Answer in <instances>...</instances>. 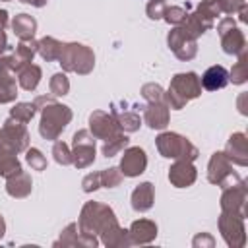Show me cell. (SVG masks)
I'll use <instances>...</instances> for the list:
<instances>
[{
	"instance_id": "cell-46",
	"label": "cell",
	"mask_w": 248,
	"mask_h": 248,
	"mask_svg": "<svg viewBox=\"0 0 248 248\" xmlns=\"http://www.w3.org/2000/svg\"><path fill=\"white\" fill-rule=\"evenodd\" d=\"M4 232H6V221H4V217L0 215V238L4 236Z\"/></svg>"
},
{
	"instance_id": "cell-13",
	"label": "cell",
	"mask_w": 248,
	"mask_h": 248,
	"mask_svg": "<svg viewBox=\"0 0 248 248\" xmlns=\"http://www.w3.org/2000/svg\"><path fill=\"white\" fill-rule=\"evenodd\" d=\"M0 138L16 151V153H21L29 147V132L25 128L23 122H17L14 120L12 116L4 122V126L0 128Z\"/></svg>"
},
{
	"instance_id": "cell-23",
	"label": "cell",
	"mask_w": 248,
	"mask_h": 248,
	"mask_svg": "<svg viewBox=\"0 0 248 248\" xmlns=\"http://www.w3.org/2000/svg\"><path fill=\"white\" fill-rule=\"evenodd\" d=\"M200 83H202V87L207 89V91L223 89V87L229 83V72H227L223 66L215 64V66H211V68H207V70L203 72Z\"/></svg>"
},
{
	"instance_id": "cell-39",
	"label": "cell",
	"mask_w": 248,
	"mask_h": 248,
	"mask_svg": "<svg viewBox=\"0 0 248 248\" xmlns=\"http://www.w3.org/2000/svg\"><path fill=\"white\" fill-rule=\"evenodd\" d=\"M167 6H169V4H167L165 0H151V2L147 4L145 12H147V16H149L151 19H161Z\"/></svg>"
},
{
	"instance_id": "cell-19",
	"label": "cell",
	"mask_w": 248,
	"mask_h": 248,
	"mask_svg": "<svg viewBox=\"0 0 248 248\" xmlns=\"http://www.w3.org/2000/svg\"><path fill=\"white\" fill-rule=\"evenodd\" d=\"M225 155L229 157L231 163H236L240 167L248 165V140L242 132H236L229 138L227 147H225Z\"/></svg>"
},
{
	"instance_id": "cell-22",
	"label": "cell",
	"mask_w": 248,
	"mask_h": 248,
	"mask_svg": "<svg viewBox=\"0 0 248 248\" xmlns=\"http://www.w3.org/2000/svg\"><path fill=\"white\" fill-rule=\"evenodd\" d=\"M17 97V83H16V72L0 60V103H12Z\"/></svg>"
},
{
	"instance_id": "cell-31",
	"label": "cell",
	"mask_w": 248,
	"mask_h": 248,
	"mask_svg": "<svg viewBox=\"0 0 248 248\" xmlns=\"http://www.w3.org/2000/svg\"><path fill=\"white\" fill-rule=\"evenodd\" d=\"M128 143H130V140H128V136L122 132V134H118V136H114V138H110V140L105 141V145H103V155H105V157H114L116 153H120L122 149H126Z\"/></svg>"
},
{
	"instance_id": "cell-29",
	"label": "cell",
	"mask_w": 248,
	"mask_h": 248,
	"mask_svg": "<svg viewBox=\"0 0 248 248\" xmlns=\"http://www.w3.org/2000/svg\"><path fill=\"white\" fill-rule=\"evenodd\" d=\"M37 52H39L46 62L58 60V56H60V52H62V43L56 41L54 37H43V39L37 43Z\"/></svg>"
},
{
	"instance_id": "cell-41",
	"label": "cell",
	"mask_w": 248,
	"mask_h": 248,
	"mask_svg": "<svg viewBox=\"0 0 248 248\" xmlns=\"http://www.w3.org/2000/svg\"><path fill=\"white\" fill-rule=\"evenodd\" d=\"M81 186H83V192H93V190L101 188V172H89L83 178Z\"/></svg>"
},
{
	"instance_id": "cell-15",
	"label": "cell",
	"mask_w": 248,
	"mask_h": 248,
	"mask_svg": "<svg viewBox=\"0 0 248 248\" xmlns=\"http://www.w3.org/2000/svg\"><path fill=\"white\" fill-rule=\"evenodd\" d=\"M35 54H37V41L29 39V41H19V45L16 46V50H14L12 54L0 58V60H4V62L17 74L23 66H27V64L33 62V56H35Z\"/></svg>"
},
{
	"instance_id": "cell-10",
	"label": "cell",
	"mask_w": 248,
	"mask_h": 248,
	"mask_svg": "<svg viewBox=\"0 0 248 248\" xmlns=\"http://www.w3.org/2000/svg\"><path fill=\"white\" fill-rule=\"evenodd\" d=\"M217 31L221 35V46L227 54H242L246 50V39L244 33L236 27L232 17H223L217 25Z\"/></svg>"
},
{
	"instance_id": "cell-26",
	"label": "cell",
	"mask_w": 248,
	"mask_h": 248,
	"mask_svg": "<svg viewBox=\"0 0 248 248\" xmlns=\"http://www.w3.org/2000/svg\"><path fill=\"white\" fill-rule=\"evenodd\" d=\"M153 200H155V194H153V184L151 182H141L132 192V207L140 213L151 209Z\"/></svg>"
},
{
	"instance_id": "cell-21",
	"label": "cell",
	"mask_w": 248,
	"mask_h": 248,
	"mask_svg": "<svg viewBox=\"0 0 248 248\" xmlns=\"http://www.w3.org/2000/svg\"><path fill=\"white\" fill-rule=\"evenodd\" d=\"M128 236L132 244H149L157 236V225L149 219H138L128 229Z\"/></svg>"
},
{
	"instance_id": "cell-1",
	"label": "cell",
	"mask_w": 248,
	"mask_h": 248,
	"mask_svg": "<svg viewBox=\"0 0 248 248\" xmlns=\"http://www.w3.org/2000/svg\"><path fill=\"white\" fill-rule=\"evenodd\" d=\"M78 229L83 234H101V240L108 248H120V246H130V236L128 231L122 229L116 221L114 211L99 202H87L81 207Z\"/></svg>"
},
{
	"instance_id": "cell-16",
	"label": "cell",
	"mask_w": 248,
	"mask_h": 248,
	"mask_svg": "<svg viewBox=\"0 0 248 248\" xmlns=\"http://www.w3.org/2000/svg\"><path fill=\"white\" fill-rule=\"evenodd\" d=\"M147 167V155L141 147H128L120 159V172L124 176H140Z\"/></svg>"
},
{
	"instance_id": "cell-43",
	"label": "cell",
	"mask_w": 248,
	"mask_h": 248,
	"mask_svg": "<svg viewBox=\"0 0 248 248\" xmlns=\"http://www.w3.org/2000/svg\"><path fill=\"white\" fill-rule=\"evenodd\" d=\"M8 50V37L4 31H0V58H4V52Z\"/></svg>"
},
{
	"instance_id": "cell-12",
	"label": "cell",
	"mask_w": 248,
	"mask_h": 248,
	"mask_svg": "<svg viewBox=\"0 0 248 248\" xmlns=\"http://www.w3.org/2000/svg\"><path fill=\"white\" fill-rule=\"evenodd\" d=\"M89 132L93 134V138L105 140V141L114 138V136H118V134H122V130L116 124L114 116L110 112H105V110H93L91 112V116H89Z\"/></svg>"
},
{
	"instance_id": "cell-4",
	"label": "cell",
	"mask_w": 248,
	"mask_h": 248,
	"mask_svg": "<svg viewBox=\"0 0 248 248\" xmlns=\"http://www.w3.org/2000/svg\"><path fill=\"white\" fill-rule=\"evenodd\" d=\"M58 64L62 66L64 72H76L79 76H85L95 66V54L89 46L81 43H62Z\"/></svg>"
},
{
	"instance_id": "cell-3",
	"label": "cell",
	"mask_w": 248,
	"mask_h": 248,
	"mask_svg": "<svg viewBox=\"0 0 248 248\" xmlns=\"http://www.w3.org/2000/svg\"><path fill=\"white\" fill-rule=\"evenodd\" d=\"M202 95V83L196 72H184V74H176L170 79V85L165 93V103L174 108L180 110L186 107L188 101L196 99Z\"/></svg>"
},
{
	"instance_id": "cell-30",
	"label": "cell",
	"mask_w": 248,
	"mask_h": 248,
	"mask_svg": "<svg viewBox=\"0 0 248 248\" xmlns=\"http://www.w3.org/2000/svg\"><path fill=\"white\" fill-rule=\"evenodd\" d=\"M229 79L236 85H240L248 79V54H246V50L242 54H238V62L232 66V70L229 74Z\"/></svg>"
},
{
	"instance_id": "cell-35",
	"label": "cell",
	"mask_w": 248,
	"mask_h": 248,
	"mask_svg": "<svg viewBox=\"0 0 248 248\" xmlns=\"http://www.w3.org/2000/svg\"><path fill=\"white\" fill-rule=\"evenodd\" d=\"M122 178H124V174L116 167L101 170V186H105V188H116L122 182Z\"/></svg>"
},
{
	"instance_id": "cell-38",
	"label": "cell",
	"mask_w": 248,
	"mask_h": 248,
	"mask_svg": "<svg viewBox=\"0 0 248 248\" xmlns=\"http://www.w3.org/2000/svg\"><path fill=\"white\" fill-rule=\"evenodd\" d=\"M141 95L147 103H155V101H165V91L159 83H145L141 87Z\"/></svg>"
},
{
	"instance_id": "cell-27",
	"label": "cell",
	"mask_w": 248,
	"mask_h": 248,
	"mask_svg": "<svg viewBox=\"0 0 248 248\" xmlns=\"http://www.w3.org/2000/svg\"><path fill=\"white\" fill-rule=\"evenodd\" d=\"M12 29L14 33L19 37V41H29L35 37L37 31V19L29 14H17L12 21Z\"/></svg>"
},
{
	"instance_id": "cell-33",
	"label": "cell",
	"mask_w": 248,
	"mask_h": 248,
	"mask_svg": "<svg viewBox=\"0 0 248 248\" xmlns=\"http://www.w3.org/2000/svg\"><path fill=\"white\" fill-rule=\"evenodd\" d=\"M35 105L33 103H17L12 110H10V116L14 118V120H17V122H23V124H27V122H31V118L35 116Z\"/></svg>"
},
{
	"instance_id": "cell-34",
	"label": "cell",
	"mask_w": 248,
	"mask_h": 248,
	"mask_svg": "<svg viewBox=\"0 0 248 248\" xmlns=\"http://www.w3.org/2000/svg\"><path fill=\"white\" fill-rule=\"evenodd\" d=\"M50 93L54 95V97H60V95H68V91H70V79L66 78V74H62V72H58V74H54L52 78H50Z\"/></svg>"
},
{
	"instance_id": "cell-18",
	"label": "cell",
	"mask_w": 248,
	"mask_h": 248,
	"mask_svg": "<svg viewBox=\"0 0 248 248\" xmlns=\"http://www.w3.org/2000/svg\"><path fill=\"white\" fill-rule=\"evenodd\" d=\"M143 122L151 130H163L169 124V105L165 101H155L143 107Z\"/></svg>"
},
{
	"instance_id": "cell-20",
	"label": "cell",
	"mask_w": 248,
	"mask_h": 248,
	"mask_svg": "<svg viewBox=\"0 0 248 248\" xmlns=\"http://www.w3.org/2000/svg\"><path fill=\"white\" fill-rule=\"evenodd\" d=\"M97 246L99 244V240H97V236H91V234H83L79 229H78V223H70L64 231H62V234H60V238L54 242V246Z\"/></svg>"
},
{
	"instance_id": "cell-36",
	"label": "cell",
	"mask_w": 248,
	"mask_h": 248,
	"mask_svg": "<svg viewBox=\"0 0 248 248\" xmlns=\"http://www.w3.org/2000/svg\"><path fill=\"white\" fill-rule=\"evenodd\" d=\"M52 155H54V161L58 165H72V151H70L68 143H64L62 140H56L54 141Z\"/></svg>"
},
{
	"instance_id": "cell-11",
	"label": "cell",
	"mask_w": 248,
	"mask_h": 248,
	"mask_svg": "<svg viewBox=\"0 0 248 248\" xmlns=\"http://www.w3.org/2000/svg\"><path fill=\"white\" fill-rule=\"evenodd\" d=\"M236 176L238 174L232 170V163L229 161L225 151H215L211 155V159H209V165H207V180L211 184L223 186V184L231 182Z\"/></svg>"
},
{
	"instance_id": "cell-47",
	"label": "cell",
	"mask_w": 248,
	"mask_h": 248,
	"mask_svg": "<svg viewBox=\"0 0 248 248\" xmlns=\"http://www.w3.org/2000/svg\"><path fill=\"white\" fill-rule=\"evenodd\" d=\"M4 2H10V0H4Z\"/></svg>"
},
{
	"instance_id": "cell-24",
	"label": "cell",
	"mask_w": 248,
	"mask_h": 248,
	"mask_svg": "<svg viewBox=\"0 0 248 248\" xmlns=\"http://www.w3.org/2000/svg\"><path fill=\"white\" fill-rule=\"evenodd\" d=\"M31 188H33V182H31V176L23 170L12 174L10 178H6V192L12 196V198H25L31 194Z\"/></svg>"
},
{
	"instance_id": "cell-44",
	"label": "cell",
	"mask_w": 248,
	"mask_h": 248,
	"mask_svg": "<svg viewBox=\"0 0 248 248\" xmlns=\"http://www.w3.org/2000/svg\"><path fill=\"white\" fill-rule=\"evenodd\" d=\"M8 27V12L0 10V31H4Z\"/></svg>"
},
{
	"instance_id": "cell-32",
	"label": "cell",
	"mask_w": 248,
	"mask_h": 248,
	"mask_svg": "<svg viewBox=\"0 0 248 248\" xmlns=\"http://www.w3.org/2000/svg\"><path fill=\"white\" fill-rule=\"evenodd\" d=\"M188 10H190V4L186 2V8H180V6H167L165 8V14H163V19L170 25H180L186 17H188Z\"/></svg>"
},
{
	"instance_id": "cell-28",
	"label": "cell",
	"mask_w": 248,
	"mask_h": 248,
	"mask_svg": "<svg viewBox=\"0 0 248 248\" xmlns=\"http://www.w3.org/2000/svg\"><path fill=\"white\" fill-rule=\"evenodd\" d=\"M41 68L37 64H27L17 72V81L21 85V89L25 91H35L39 81H41Z\"/></svg>"
},
{
	"instance_id": "cell-7",
	"label": "cell",
	"mask_w": 248,
	"mask_h": 248,
	"mask_svg": "<svg viewBox=\"0 0 248 248\" xmlns=\"http://www.w3.org/2000/svg\"><path fill=\"white\" fill-rule=\"evenodd\" d=\"M223 194H221V211H238L246 215V198H248V188L246 182L236 176L231 182L223 184Z\"/></svg>"
},
{
	"instance_id": "cell-25",
	"label": "cell",
	"mask_w": 248,
	"mask_h": 248,
	"mask_svg": "<svg viewBox=\"0 0 248 248\" xmlns=\"http://www.w3.org/2000/svg\"><path fill=\"white\" fill-rule=\"evenodd\" d=\"M19 170H21V165L16 157V151L0 138V174L4 178H10L12 174H16Z\"/></svg>"
},
{
	"instance_id": "cell-40",
	"label": "cell",
	"mask_w": 248,
	"mask_h": 248,
	"mask_svg": "<svg viewBox=\"0 0 248 248\" xmlns=\"http://www.w3.org/2000/svg\"><path fill=\"white\" fill-rule=\"evenodd\" d=\"M217 2H219V8H221V14H229V16L240 12L246 6L244 0H217Z\"/></svg>"
},
{
	"instance_id": "cell-8",
	"label": "cell",
	"mask_w": 248,
	"mask_h": 248,
	"mask_svg": "<svg viewBox=\"0 0 248 248\" xmlns=\"http://www.w3.org/2000/svg\"><path fill=\"white\" fill-rule=\"evenodd\" d=\"M167 43H169V48L174 52V56L180 58V60H184V62L186 60H192L198 54L196 37L184 25H174V29L167 37Z\"/></svg>"
},
{
	"instance_id": "cell-9",
	"label": "cell",
	"mask_w": 248,
	"mask_h": 248,
	"mask_svg": "<svg viewBox=\"0 0 248 248\" xmlns=\"http://www.w3.org/2000/svg\"><path fill=\"white\" fill-rule=\"evenodd\" d=\"M72 165L85 169L95 161V138L89 130H78L72 141Z\"/></svg>"
},
{
	"instance_id": "cell-14",
	"label": "cell",
	"mask_w": 248,
	"mask_h": 248,
	"mask_svg": "<svg viewBox=\"0 0 248 248\" xmlns=\"http://www.w3.org/2000/svg\"><path fill=\"white\" fill-rule=\"evenodd\" d=\"M136 108H138V105H134V108H128L126 101H118V103L110 105V114L114 116V120L120 126L122 132H136V130H140L141 118H140V112Z\"/></svg>"
},
{
	"instance_id": "cell-42",
	"label": "cell",
	"mask_w": 248,
	"mask_h": 248,
	"mask_svg": "<svg viewBox=\"0 0 248 248\" xmlns=\"http://www.w3.org/2000/svg\"><path fill=\"white\" fill-rule=\"evenodd\" d=\"M203 246V244H207V246H213V238L209 236V234H205V232H202V234H198L196 238H194V246Z\"/></svg>"
},
{
	"instance_id": "cell-5",
	"label": "cell",
	"mask_w": 248,
	"mask_h": 248,
	"mask_svg": "<svg viewBox=\"0 0 248 248\" xmlns=\"http://www.w3.org/2000/svg\"><path fill=\"white\" fill-rule=\"evenodd\" d=\"M155 145L159 149V153L167 159H188L194 161L198 159V147L184 136L176 134V132H163L157 136Z\"/></svg>"
},
{
	"instance_id": "cell-6",
	"label": "cell",
	"mask_w": 248,
	"mask_h": 248,
	"mask_svg": "<svg viewBox=\"0 0 248 248\" xmlns=\"http://www.w3.org/2000/svg\"><path fill=\"white\" fill-rule=\"evenodd\" d=\"M244 219H246V215H242L238 211H221L219 231H221L225 242L232 248H242L246 242Z\"/></svg>"
},
{
	"instance_id": "cell-17",
	"label": "cell",
	"mask_w": 248,
	"mask_h": 248,
	"mask_svg": "<svg viewBox=\"0 0 248 248\" xmlns=\"http://www.w3.org/2000/svg\"><path fill=\"white\" fill-rule=\"evenodd\" d=\"M196 167L188 159H176V163L169 169V180L174 188H188L196 182Z\"/></svg>"
},
{
	"instance_id": "cell-2",
	"label": "cell",
	"mask_w": 248,
	"mask_h": 248,
	"mask_svg": "<svg viewBox=\"0 0 248 248\" xmlns=\"http://www.w3.org/2000/svg\"><path fill=\"white\" fill-rule=\"evenodd\" d=\"M35 108L41 110V122H39V134L45 140H52L56 141L58 136L64 132V128L70 124L72 120V110L66 105L56 103L52 97L41 95L33 101Z\"/></svg>"
},
{
	"instance_id": "cell-37",
	"label": "cell",
	"mask_w": 248,
	"mask_h": 248,
	"mask_svg": "<svg viewBox=\"0 0 248 248\" xmlns=\"http://www.w3.org/2000/svg\"><path fill=\"white\" fill-rule=\"evenodd\" d=\"M27 153H25V161L31 165V169L33 170H45L46 169V159H45V155L37 149V147H27L25 149Z\"/></svg>"
},
{
	"instance_id": "cell-45",
	"label": "cell",
	"mask_w": 248,
	"mask_h": 248,
	"mask_svg": "<svg viewBox=\"0 0 248 248\" xmlns=\"http://www.w3.org/2000/svg\"><path fill=\"white\" fill-rule=\"evenodd\" d=\"M19 2H23V4H31V6H35V8H43L48 0H19Z\"/></svg>"
}]
</instances>
